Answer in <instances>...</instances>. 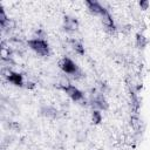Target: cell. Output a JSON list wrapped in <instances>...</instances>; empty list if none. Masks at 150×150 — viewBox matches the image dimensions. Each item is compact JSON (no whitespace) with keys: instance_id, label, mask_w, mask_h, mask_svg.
<instances>
[{"instance_id":"1","label":"cell","mask_w":150,"mask_h":150,"mask_svg":"<svg viewBox=\"0 0 150 150\" xmlns=\"http://www.w3.org/2000/svg\"><path fill=\"white\" fill-rule=\"evenodd\" d=\"M28 46L41 56H47L49 54V45L43 39H40V38L32 39L28 41Z\"/></svg>"},{"instance_id":"2","label":"cell","mask_w":150,"mask_h":150,"mask_svg":"<svg viewBox=\"0 0 150 150\" xmlns=\"http://www.w3.org/2000/svg\"><path fill=\"white\" fill-rule=\"evenodd\" d=\"M60 67H61V69H62L64 73H67V74H69V75L75 76V75H80V74H81L80 70H79V68H77V66H76L70 59H68V57H63V59L61 60Z\"/></svg>"},{"instance_id":"3","label":"cell","mask_w":150,"mask_h":150,"mask_svg":"<svg viewBox=\"0 0 150 150\" xmlns=\"http://www.w3.org/2000/svg\"><path fill=\"white\" fill-rule=\"evenodd\" d=\"M63 90L66 91V94H68V96L73 101H82L83 100V94L75 86H71V84L67 83L66 86H63Z\"/></svg>"},{"instance_id":"4","label":"cell","mask_w":150,"mask_h":150,"mask_svg":"<svg viewBox=\"0 0 150 150\" xmlns=\"http://www.w3.org/2000/svg\"><path fill=\"white\" fill-rule=\"evenodd\" d=\"M86 4L88 5L89 9H90L94 14H100V15L102 16V15H104L105 13H108L107 9H105L100 2H97V1H87Z\"/></svg>"},{"instance_id":"5","label":"cell","mask_w":150,"mask_h":150,"mask_svg":"<svg viewBox=\"0 0 150 150\" xmlns=\"http://www.w3.org/2000/svg\"><path fill=\"white\" fill-rule=\"evenodd\" d=\"M8 81L15 86H19L21 87L23 84V79H22V75L19 74V73H14V71H9L8 73Z\"/></svg>"},{"instance_id":"6","label":"cell","mask_w":150,"mask_h":150,"mask_svg":"<svg viewBox=\"0 0 150 150\" xmlns=\"http://www.w3.org/2000/svg\"><path fill=\"white\" fill-rule=\"evenodd\" d=\"M77 27V21L74 18L64 16V29L67 30H74Z\"/></svg>"},{"instance_id":"7","label":"cell","mask_w":150,"mask_h":150,"mask_svg":"<svg viewBox=\"0 0 150 150\" xmlns=\"http://www.w3.org/2000/svg\"><path fill=\"white\" fill-rule=\"evenodd\" d=\"M93 103L97 108H101V109L107 108V102H105V100H104V97L102 95H95L94 98H93Z\"/></svg>"},{"instance_id":"8","label":"cell","mask_w":150,"mask_h":150,"mask_svg":"<svg viewBox=\"0 0 150 150\" xmlns=\"http://www.w3.org/2000/svg\"><path fill=\"white\" fill-rule=\"evenodd\" d=\"M73 46H74V49H75L77 53H80V54H83V53H84V48H83V46H82L81 42H79V41H73Z\"/></svg>"},{"instance_id":"9","label":"cell","mask_w":150,"mask_h":150,"mask_svg":"<svg viewBox=\"0 0 150 150\" xmlns=\"http://www.w3.org/2000/svg\"><path fill=\"white\" fill-rule=\"evenodd\" d=\"M43 112H45V115H47V116H55L57 111H56L54 108H52V107H47V108L43 109Z\"/></svg>"},{"instance_id":"10","label":"cell","mask_w":150,"mask_h":150,"mask_svg":"<svg viewBox=\"0 0 150 150\" xmlns=\"http://www.w3.org/2000/svg\"><path fill=\"white\" fill-rule=\"evenodd\" d=\"M93 121H94L95 123L101 122V114H100V111H97V110L93 111Z\"/></svg>"},{"instance_id":"11","label":"cell","mask_w":150,"mask_h":150,"mask_svg":"<svg viewBox=\"0 0 150 150\" xmlns=\"http://www.w3.org/2000/svg\"><path fill=\"white\" fill-rule=\"evenodd\" d=\"M139 5H142V6H146L148 2H139Z\"/></svg>"}]
</instances>
